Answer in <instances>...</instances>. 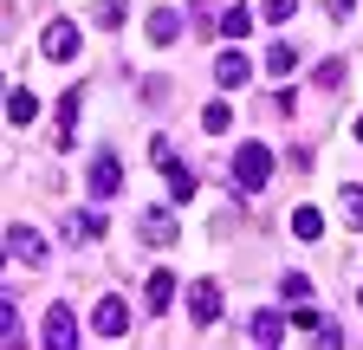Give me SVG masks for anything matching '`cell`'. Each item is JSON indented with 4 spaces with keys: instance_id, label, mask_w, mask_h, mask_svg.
<instances>
[{
    "instance_id": "1",
    "label": "cell",
    "mask_w": 363,
    "mask_h": 350,
    "mask_svg": "<svg viewBox=\"0 0 363 350\" xmlns=\"http://www.w3.org/2000/svg\"><path fill=\"white\" fill-rule=\"evenodd\" d=\"M266 182H272V149H266V143H240V149H234V188L253 195V188H266Z\"/></svg>"
},
{
    "instance_id": "2",
    "label": "cell",
    "mask_w": 363,
    "mask_h": 350,
    "mask_svg": "<svg viewBox=\"0 0 363 350\" xmlns=\"http://www.w3.org/2000/svg\"><path fill=\"white\" fill-rule=\"evenodd\" d=\"M78 46H84L78 20H52V26H45V59H52V65H72V59H78Z\"/></svg>"
},
{
    "instance_id": "3",
    "label": "cell",
    "mask_w": 363,
    "mask_h": 350,
    "mask_svg": "<svg viewBox=\"0 0 363 350\" xmlns=\"http://www.w3.org/2000/svg\"><path fill=\"white\" fill-rule=\"evenodd\" d=\"M91 331H98V337H123L130 331V305L111 292V298H98V312H91Z\"/></svg>"
},
{
    "instance_id": "4",
    "label": "cell",
    "mask_w": 363,
    "mask_h": 350,
    "mask_svg": "<svg viewBox=\"0 0 363 350\" xmlns=\"http://www.w3.org/2000/svg\"><path fill=\"white\" fill-rule=\"evenodd\" d=\"M7 259H20V266H45V240L13 221V227H7Z\"/></svg>"
},
{
    "instance_id": "5",
    "label": "cell",
    "mask_w": 363,
    "mask_h": 350,
    "mask_svg": "<svg viewBox=\"0 0 363 350\" xmlns=\"http://www.w3.org/2000/svg\"><path fill=\"white\" fill-rule=\"evenodd\" d=\"M189 318H195V324H214V318H220V286H214V279H195V286H189Z\"/></svg>"
},
{
    "instance_id": "6",
    "label": "cell",
    "mask_w": 363,
    "mask_h": 350,
    "mask_svg": "<svg viewBox=\"0 0 363 350\" xmlns=\"http://www.w3.org/2000/svg\"><path fill=\"white\" fill-rule=\"evenodd\" d=\"M117 188H123V162H117V156H91V195L111 201Z\"/></svg>"
},
{
    "instance_id": "7",
    "label": "cell",
    "mask_w": 363,
    "mask_h": 350,
    "mask_svg": "<svg viewBox=\"0 0 363 350\" xmlns=\"http://www.w3.org/2000/svg\"><path fill=\"white\" fill-rule=\"evenodd\" d=\"M45 350H78V324H72L65 305H52V312H45Z\"/></svg>"
},
{
    "instance_id": "8",
    "label": "cell",
    "mask_w": 363,
    "mask_h": 350,
    "mask_svg": "<svg viewBox=\"0 0 363 350\" xmlns=\"http://www.w3.org/2000/svg\"><path fill=\"white\" fill-rule=\"evenodd\" d=\"M214 78H220V91H240V84L253 78V65H247L240 52H220V59H214Z\"/></svg>"
},
{
    "instance_id": "9",
    "label": "cell",
    "mask_w": 363,
    "mask_h": 350,
    "mask_svg": "<svg viewBox=\"0 0 363 350\" xmlns=\"http://www.w3.org/2000/svg\"><path fill=\"white\" fill-rule=\"evenodd\" d=\"M136 227H143V240H150V247H169V240H175V214H169V208H150Z\"/></svg>"
},
{
    "instance_id": "10",
    "label": "cell",
    "mask_w": 363,
    "mask_h": 350,
    "mask_svg": "<svg viewBox=\"0 0 363 350\" xmlns=\"http://www.w3.org/2000/svg\"><path fill=\"white\" fill-rule=\"evenodd\" d=\"M279 337H286V318H279V312H259V318H253V344H259V350H279Z\"/></svg>"
},
{
    "instance_id": "11",
    "label": "cell",
    "mask_w": 363,
    "mask_h": 350,
    "mask_svg": "<svg viewBox=\"0 0 363 350\" xmlns=\"http://www.w3.org/2000/svg\"><path fill=\"white\" fill-rule=\"evenodd\" d=\"M175 33H182V13L175 7H156L150 13V39H156V46H175Z\"/></svg>"
},
{
    "instance_id": "12",
    "label": "cell",
    "mask_w": 363,
    "mask_h": 350,
    "mask_svg": "<svg viewBox=\"0 0 363 350\" xmlns=\"http://www.w3.org/2000/svg\"><path fill=\"white\" fill-rule=\"evenodd\" d=\"M169 305H175V273L156 266V273H150V312H169Z\"/></svg>"
},
{
    "instance_id": "13",
    "label": "cell",
    "mask_w": 363,
    "mask_h": 350,
    "mask_svg": "<svg viewBox=\"0 0 363 350\" xmlns=\"http://www.w3.org/2000/svg\"><path fill=\"white\" fill-rule=\"evenodd\" d=\"M39 117V98L26 91V84H13V91H7V123H33Z\"/></svg>"
},
{
    "instance_id": "14",
    "label": "cell",
    "mask_w": 363,
    "mask_h": 350,
    "mask_svg": "<svg viewBox=\"0 0 363 350\" xmlns=\"http://www.w3.org/2000/svg\"><path fill=\"white\" fill-rule=\"evenodd\" d=\"M162 175H169V195H175V201H189V195H195V175L182 169V156H169V162H162Z\"/></svg>"
},
{
    "instance_id": "15",
    "label": "cell",
    "mask_w": 363,
    "mask_h": 350,
    "mask_svg": "<svg viewBox=\"0 0 363 350\" xmlns=\"http://www.w3.org/2000/svg\"><path fill=\"white\" fill-rule=\"evenodd\" d=\"M130 20V7H123V0H98V7H91V26H104V33H117Z\"/></svg>"
},
{
    "instance_id": "16",
    "label": "cell",
    "mask_w": 363,
    "mask_h": 350,
    "mask_svg": "<svg viewBox=\"0 0 363 350\" xmlns=\"http://www.w3.org/2000/svg\"><path fill=\"white\" fill-rule=\"evenodd\" d=\"M337 214H344L350 227H363V188H357V182H350V188H337Z\"/></svg>"
},
{
    "instance_id": "17",
    "label": "cell",
    "mask_w": 363,
    "mask_h": 350,
    "mask_svg": "<svg viewBox=\"0 0 363 350\" xmlns=\"http://www.w3.org/2000/svg\"><path fill=\"white\" fill-rule=\"evenodd\" d=\"M292 234L298 240H318V234H325V214H318V208H298L292 214Z\"/></svg>"
},
{
    "instance_id": "18",
    "label": "cell",
    "mask_w": 363,
    "mask_h": 350,
    "mask_svg": "<svg viewBox=\"0 0 363 350\" xmlns=\"http://www.w3.org/2000/svg\"><path fill=\"white\" fill-rule=\"evenodd\" d=\"M247 26H253L247 7H227V13H220V33H227V39H247Z\"/></svg>"
},
{
    "instance_id": "19",
    "label": "cell",
    "mask_w": 363,
    "mask_h": 350,
    "mask_svg": "<svg viewBox=\"0 0 363 350\" xmlns=\"http://www.w3.org/2000/svg\"><path fill=\"white\" fill-rule=\"evenodd\" d=\"M292 65H298V46H272V52H266V72H272V78H286Z\"/></svg>"
},
{
    "instance_id": "20",
    "label": "cell",
    "mask_w": 363,
    "mask_h": 350,
    "mask_svg": "<svg viewBox=\"0 0 363 350\" xmlns=\"http://www.w3.org/2000/svg\"><path fill=\"white\" fill-rule=\"evenodd\" d=\"M227 123H234V104H208V111H201V130H208V137H220Z\"/></svg>"
},
{
    "instance_id": "21",
    "label": "cell",
    "mask_w": 363,
    "mask_h": 350,
    "mask_svg": "<svg viewBox=\"0 0 363 350\" xmlns=\"http://www.w3.org/2000/svg\"><path fill=\"white\" fill-rule=\"evenodd\" d=\"M279 292H286L292 305H305V298H311V279H305V273H286V279H279Z\"/></svg>"
},
{
    "instance_id": "22",
    "label": "cell",
    "mask_w": 363,
    "mask_h": 350,
    "mask_svg": "<svg viewBox=\"0 0 363 350\" xmlns=\"http://www.w3.org/2000/svg\"><path fill=\"white\" fill-rule=\"evenodd\" d=\"M311 350H344V331H337V324H318V331H311Z\"/></svg>"
},
{
    "instance_id": "23",
    "label": "cell",
    "mask_w": 363,
    "mask_h": 350,
    "mask_svg": "<svg viewBox=\"0 0 363 350\" xmlns=\"http://www.w3.org/2000/svg\"><path fill=\"white\" fill-rule=\"evenodd\" d=\"M259 13L279 26V20H292V13H298V0H259Z\"/></svg>"
},
{
    "instance_id": "24",
    "label": "cell",
    "mask_w": 363,
    "mask_h": 350,
    "mask_svg": "<svg viewBox=\"0 0 363 350\" xmlns=\"http://www.w3.org/2000/svg\"><path fill=\"white\" fill-rule=\"evenodd\" d=\"M350 7H357V0H331V20H350Z\"/></svg>"
},
{
    "instance_id": "25",
    "label": "cell",
    "mask_w": 363,
    "mask_h": 350,
    "mask_svg": "<svg viewBox=\"0 0 363 350\" xmlns=\"http://www.w3.org/2000/svg\"><path fill=\"white\" fill-rule=\"evenodd\" d=\"M357 143H363V117H357Z\"/></svg>"
}]
</instances>
